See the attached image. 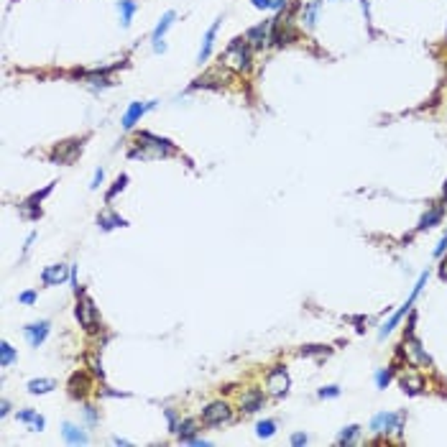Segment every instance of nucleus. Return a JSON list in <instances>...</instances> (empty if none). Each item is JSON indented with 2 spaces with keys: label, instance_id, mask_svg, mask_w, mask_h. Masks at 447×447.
<instances>
[{
  "label": "nucleus",
  "instance_id": "f257e3e1",
  "mask_svg": "<svg viewBox=\"0 0 447 447\" xmlns=\"http://www.w3.org/2000/svg\"><path fill=\"white\" fill-rule=\"evenodd\" d=\"M225 64L238 69V72H245L251 67V44L245 39H235L227 49H225Z\"/></svg>",
  "mask_w": 447,
  "mask_h": 447
},
{
  "label": "nucleus",
  "instance_id": "f03ea898",
  "mask_svg": "<svg viewBox=\"0 0 447 447\" xmlns=\"http://www.w3.org/2000/svg\"><path fill=\"white\" fill-rule=\"evenodd\" d=\"M401 419L404 414H391V412H381L371 419V430L373 432H399L401 430Z\"/></svg>",
  "mask_w": 447,
  "mask_h": 447
},
{
  "label": "nucleus",
  "instance_id": "7ed1b4c3",
  "mask_svg": "<svg viewBox=\"0 0 447 447\" xmlns=\"http://www.w3.org/2000/svg\"><path fill=\"white\" fill-rule=\"evenodd\" d=\"M77 319L84 330H97V309L87 297H82L77 301Z\"/></svg>",
  "mask_w": 447,
  "mask_h": 447
},
{
  "label": "nucleus",
  "instance_id": "20e7f679",
  "mask_svg": "<svg viewBox=\"0 0 447 447\" xmlns=\"http://www.w3.org/2000/svg\"><path fill=\"white\" fill-rule=\"evenodd\" d=\"M271 28H274V18H271V21H263V23H258V26H253V28L248 31L245 41H248L251 46H256V49H263V44L271 41Z\"/></svg>",
  "mask_w": 447,
  "mask_h": 447
},
{
  "label": "nucleus",
  "instance_id": "39448f33",
  "mask_svg": "<svg viewBox=\"0 0 447 447\" xmlns=\"http://www.w3.org/2000/svg\"><path fill=\"white\" fill-rule=\"evenodd\" d=\"M79 149H82L79 141H64V144H59L57 149L51 151V161L54 164H72L79 156Z\"/></svg>",
  "mask_w": 447,
  "mask_h": 447
},
{
  "label": "nucleus",
  "instance_id": "423d86ee",
  "mask_svg": "<svg viewBox=\"0 0 447 447\" xmlns=\"http://www.w3.org/2000/svg\"><path fill=\"white\" fill-rule=\"evenodd\" d=\"M266 388L274 396H284L289 391V376H287V371L284 368H274V371L269 373V378H266Z\"/></svg>",
  "mask_w": 447,
  "mask_h": 447
},
{
  "label": "nucleus",
  "instance_id": "0eeeda50",
  "mask_svg": "<svg viewBox=\"0 0 447 447\" xmlns=\"http://www.w3.org/2000/svg\"><path fill=\"white\" fill-rule=\"evenodd\" d=\"M230 417H233V414H230V406L223 404V401H215V404H210V406L202 412L205 424H223V422H227Z\"/></svg>",
  "mask_w": 447,
  "mask_h": 447
},
{
  "label": "nucleus",
  "instance_id": "6e6552de",
  "mask_svg": "<svg viewBox=\"0 0 447 447\" xmlns=\"http://www.w3.org/2000/svg\"><path fill=\"white\" fill-rule=\"evenodd\" d=\"M153 105H156V102H131V105H128V110H126V115H123V128H126V131H131V128H133V126H136V123H138V120H141V118L149 113Z\"/></svg>",
  "mask_w": 447,
  "mask_h": 447
},
{
  "label": "nucleus",
  "instance_id": "1a4fd4ad",
  "mask_svg": "<svg viewBox=\"0 0 447 447\" xmlns=\"http://www.w3.org/2000/svg\"><path fill=\"white\" fill-rule=\"evenodd\" d=\"M174 18H176L174 10H169V13H164L161 21L156 23V28H153V51H166V44H164L161 39H164V33L169 31V26L174 23Z\"/></svg>",
  "mask_w": 447,
  "mask_h": 447
},
{
  "label": "nucleus",
  "instance_id": "9d476101",
  "mask_svg": "<svg viewBox=\"0 0 447 447\" xmlns=\"http://www.w3.org/2000/svg\"><path fill=\"white\" fill-rule=\"evenodd\" d=\"M69 274H72V271H69L64 263H54V266H46V269H44L41 281H44V287H57V284H62Z\"/></svg>",
  "mask_w": 447,
  "mask_h": 447
},
{
  "label": "nucleus",
  "instance_id": "9b49d317",
  "mask_svg": "<svg viewBox=\"0 0 447 447\" xmlns=\"http://www.w3.org/2000/svg\"><path fill=\"white\" fill-rule=\"evenodd\" d=\"M46 335H49V322H36V325H28L26 327V337H28V343L33 348H39L46 340Z\"/></svg>",
  "mask_w": 447,
  "mask_h": 447
},
{
  "label": "nucleus",
  "instance_id": "f8f14e48",
  "mask_svg": "<svg viewBox=\"0 0 447 447\" xmlns=\"http://www.w3.org/2000/svg\"><path fill=\"white\" fill-rule=\"evenodd\" d=\"M220 21H223V18H220ZM220 21H215V23L210 26V31L205 33V41H202V49H200V64H202V62H207V59H210V54H212V44H215V36H218Z\"/></svg>",
  "mask_w": 447,
  "mask_h": 447
},
{
  "label": "nucleus",
  "instance_id": "ddd939ff",
  "mask_svg": "<svg viewBox=\"0 0 447 447\" xmlns=\"http://www.w3.org/2000/svg\"><path fill=\"white\" fill-rule=\"evenodd\" d=\"M401 386H404V391H409V394H419V391L424 388V378H422L419 373L406 371L401 376Z\"/></svg>",
  "mask_w": 447,
  "mask_h": 447
},
{
  "label": "nucleus",
  "instance_id": "4468645a",
  "mask_svg": "<svg viewBox=\"0 0 447 447\" xmlns=\"http://www.w3.org/2000/svg\"><path fill=\"white\" fill-rule=\"evenodd\" d=\"M261 404H263V394L261 391H248L245 396H240V406L245 412H258Z\"/></svg>",
  "mask_w": 447,
  "mask_h": 447
},
{
  "label": "nucleus",
  "instance_id": "2eb2a0df",
  "mask_svg": "<svg viewBox=\"0 0 447 447\" xmlns=\"http://www.w3.org/2000/svg\"><path fill=\"white\" fill-rule=\"evenodd\" d=\"M62 435H64V440H67L69 445H84V442H87V435H84L79 427H75V424H64V427H62Z\"/></svg>",
  "mask_w": 447,
  "mask_h": 447
},
{
  "label": "nucleus",
  "instance_id": "dca6fc26",
  "mask_svg": "<svg viewBox=\"0 0 447 447\" xmlns=\"http://www.w3.org/2000/svg\"><path fill=\"white\" fill-rule=\"evenodd\" d=\"M406 353H409V355H412V358H414L417 363H424V366L430 363V355H427V353L422 350L419 340H414V337H409V340H406Z\"/></svg>",
  "mask_w": 447,
  "mask_h": 447
},
{
  "label": "nucleus",
  "instance_id": "f3484780",
  "mask_svg": "<svg viewBox=\"0 0 447 447\" xmlns=\"http://www.w3.org/2000/svg\"><path fill=\"white\" fill-rule=\"evenodd\" d=\"M118 8H120V21H123V26H131V18H133V13L138 10L136 0H118Z\"/></svg>",
  "mask_w": 447,
  "mask_h": 447
},
{
  "label": "nucleus",
  "instance_id": "a211bd4d",
  "mask_svg": "<svg viewBox=\"0 0 447 447\" xmlns=\"http://www.w3.org/2000/svg\"><path fill=\"white\" fill-rule=\"evenodd\" d=\"M51 388H57V381H51V378H36V381L28 383L31 394H49Z\"/></svg>",
  "mask_w": 447,
  "mask_h": 447
},
{
  "label": "nucleus",
  "instance_id": "6ab92c4d",
  "mask_svg": "<svg viewBox=\"0 0 447 447\" xmlns=\"http://www.w3.org/2000/svg\"><path fill=\"white\" fill-rule=\"evenodd\" d=\"M176 435H179L182 442H192L194 435H197V424H194L192 419H187V422H182V424L176 427Z\"/></svg>",
  "mask_w": 447,
  "mask_h": 447
},
{
  "label": "nucleus",
  "instance_id": "aec40b11",
  "mask_svg": "<svg viewBox=\"0 0 447 447\" xmlns=\"http://www.w3.org/2000/svg\"><path fill=\"white\" fill-rule=\"evenodd\" d=\"M97 223H100V227H102V230H113V227H118V225L123 227V225H126V220H123L120 215H115V212H110V215H105V212H102V215L97 218Z\"/></svg>",
  "mask_w": 447,
  "mask_h": 447
},
{
  "label": "nucleus",
  "instance_id": "412c9836",
  "mask_svg": "<svg viewBox=\"0 0 447 447\" xmlns=\"http://www.w3.org/2000/svg\"><path fill=\"white\" fill-rule=\"evenodd\" d=\"M442 220V207H432L424 218H422V223H419V230H427V227H435V225Z\"/></svg>",
  "mask_w": 447,
  "mask_h": 447
},
{
  "label": "nucleus",
  "instance_id": "4be33fe9",
  "mask_svg": "<svg viewBox=\"0 0 447 447\" xmlns=\"http://www.w3.org/2000/svg\"><path fill=\"white\" fill-rule=\"evenodd\" d=\"M69 394H72V396H84V394H87V378H84V376H79V373L72 376V381H69Z\"/></svg>",
  "mask_w": 447,
  "mask_h": 447
},
{
  "label": "nucleus",
  "instance_id": "5701e85b",
  "mask_svg": "<svg viewBox=\"0 0 447 447\" xmlns=\"http://www.w3.org/2000/svg\"><path fill=\"white\" fill-rule=\"evenodd\" d=\"M319 5H322V0H314V3H309V5L304 8V15H301V18H304V23H307V26H314Z\"/></svg>",
  "mask_w": 447,
  "mask_h": 447
},
{
  "label": "nucleus",
  "instance_id": "b1692460",
  "mask_svg": "<svg viewBox=\"0 0 447 447\" xmlns=\"http://www.w3.org/2000/svg\"><path fill=\"white\" fill-rule=\"evenodd\" d=\"M13 361H15V350H13L8 343H3V348H0V366H3V368H8Z\"/></svg>",
  "mask_w": 447,
  "mask_h": 447
},
{
  "label": "nucleus",
  "instance_id": "393cba45",
  "mask_svg": "<svg viewBox=\"0 0 447 447\" xmlns=\"http://www.w3.org/2000/svg\"><path fill=\"white\" fill-rule=\"evenodd\" d=\"M274 432H276V422H271V419L258 422V427H256V435H258V437H271Z\"/></svg>",
  "mask_w": 447,
  "mask_h": 447
},
{
  "label": "nucleus",
  "instance_id": "a878e982",
  "mask_svg": "<svg viewBox=\"0 0 447 447\" xmlns=\"http://www.w3.org/2000/svg\"><path fill=\"white\" fill-rule=\"evenodd\" d=\"M126 184H128V176H126V174H120V176H118V182L113 184V189H110V192L105 194V200L110 202V200H113V197H115L118 192H123V189H126Z\"/></svg>",
  "mask_w": 447,
  "mask_h": 447
},
{
  "label": "nucleus",
  "instance_id": "bb28decb",
  "mask_svg": "<svg viewBox=\"0 0 447 447\" xmlns=\"http://www.w3.org/2000/svg\"><path fill=\"white\" fill-rule=\"evenodd\" d=\"M358 435H361V427H348V430H345V432L337 437V442H340V445H350V442H353Z\"/></svg>",
  "mask_w": 447,
  "mask_h": 447
},
{
  "label": "nucleus",
  "instance_id": "cd10ccee",
  "mask_svg": "<svg viewBox=\"0 0 447 447\" xmlns=\"http://www.w3.org/2000/svg\"><path fill=\"white\" fill-rule=\"evenodd\" d=\"M317 353H327L325 345H309V348H301V355H317Z\"/></svg>",
  "mask_w": 447,
  "mask_h": 447
},
{
  "label": "nucleus",
  "instance_id": "c85d7f7f",
  "mask_svg": "<svg viewBox=\"0 0 447 447\" xmlns=\"http://www.w3.org/2000/svg\"><path fill=\"white\" fill-rule=\"evenodd\" d=\"M36 417H39V414H36L33 409H23V412L18 414V419H21V422H31V424H33V419H36Z\"/></svg>",
  "mask_w": 447,
  "mask_h": 447
},
{
  "label": "nucleus",
  "instance_id": "c756f323",
  "mask_svg": "<svg viewBox=\"0 0 447 447\" xmlns=\"http://www.w3.org/2000/svg\"><path fill=\"white\" fill-rule=\"evenodd\" d=\"M376 381H378V386H381V388H386V386H388V381H391V371H378Z\"/></svg>",
  "mask_w": 447,
  "mask_h": 447
},
{
  "label": "nucleus",
  "instance_id": "7c9ffc66",
  "mask_svg": "<svg viewBox=\"0 0 447 447\" xmlns=\"http://www.w3.org/2000/svg\"><path fill=\"white\" fill-rule=\"evenodd\" d=\"M337 394H340V388H337V386H327V388H322V391H319V396H322V399H332V396H337Z\"/></svg>",
  "mask_w": 447,
  "mask_h": 447
},
{
  "label": "nucleus",
  "instance_id": "2f4dec72",
  "mask_svg": "<svg viewBox=\"0 0 447 447\" xmlns=\"http://www.w3.org/2000/svg\"><path fill=\"white\" fill-rule=\"evenodd\" d=\"M102 179H105V171H102V169H97V171H95V179H92V184H90V187H92V189H97V187L102 184Z\"/></svg>",
  "mask_w": 447,
  "mask_h": 447
},
{
  "label": "nucleus",
  "instance_id": "473e14b6",
  "mask_svg": "<svg viewBox=\"0 0 447 447\" xmlns=\"http://www.w3.org/2000/svg\"><path fill=\"white\" fill-rule=\"evenodd\" d=\"M166 419H169V427H171V432H176V414H174V409H166Z\"/></svg>",
  "mask_w": 447,
  "mask_h": 447
},
{
  "label": "nucleus",
  "instance_id": "72a5a7b5",
  "mask_svg": "<svg viewBox=\"0 0 447 447\" xmlns=\"http://www.w3.org/2000/svg\"><path fill=\"white\" fill-rule=\"evenodd\" d=\"M18 299H21L23 304H33V301H36V294H33V292H23Z\"/></svg>",
  "mask_w": 447,
  "mask_h": 447
},
{
  "label": "nucleus",
  "instance_id": "f704fd0d",
  "mask_svg": "<svg viewBox=\"0 0 447 447\" xmlns=\"http://www.w3.org/2000/svg\"><path fill=\"white\" fill-rule=\"evenodd\" d=\"M271 3H274V0H253V5H256L258 10H266V8H271Z\"/></svg>",
  "mask_w": 447,
  "mask_h": 447
},
{
  "label": "nucleus",
  "instance_id": "c9c22d12",
  "mask_svg": "<svg viewBox=\"0 0 447 447\" xmlns=\"http://www.w3.org/2000/svg\"><path fill=\"white\" fill-rule=\"evenodd\" d=\"M445 251H447V235H445V238H442V240H440V245L435 248V256H442Z\"/></svg>",
  "mask_w": 447,
  "mask_h": 447
},
{
  "label": "nucleus",
  "instance_id": "e433bc0d",
  "mask_svg": "<svg viewBox=\"0 0 447 447\" xmlns=\"http://www.w3.org/2000/svg\"><path fill=\"white\" fill-rule=\"evenodd\" d=\"M84 417H87L90 422H97V412H95L92 406H87V409H84Z\"/></svg>",
  "mask_w": 447,
  "mask_h": 447
},
{
  "label": "nucleus",
  "instance_id": "4c0bfd02",
  "mask_svg": "<svg viewBox=\"0 0 447 447\" xmlns=\"http://www.w3.org/2000/svg\"><path fill=\"white\" fill-rule=\"evenodd\" d=\"M292 445H307V435H294L292 437Z\"/></svg>",
  "mask_w": 447,
  "mask_h": 447
},
{
  "label": "nucleus",
  "instance_id": "58836bf2",
  "mask_svg": "<svg viewBox=\"0 0 447 447\" xmlns=\"http://www.w3.org/2000/svg\"><path fill=\"white\" fill-rule=\"evenodd\" d=\"M44 424H46V422H44V417H36V419H33V430H39V432H41V430H44Z\"/></svg>",
  "mask_w": 447,
  "mask_h": 447
},
{
  "label": "nucleus",
  "instance_id": "ea45409f",
  "mask_svg": "<svg viewBox=\"0 0 447 447\" xmlns=\"http://www.w3.org/2000/svg\"><path fill=\"white\" fill-rule=\"evenodd\" d=\"M440 276H442V279H447V258L442 261V266H440Z\"/></svg>",
  "mask_w": 447,
  "mask_h": 447
},
{
  "label": "nucleus",
  "instance_id": "a19ab883",
  "mask_svg": "<svg viewBox=\"0 0 447 447\" xmlns=\"http://www.w3.org/2000/svg\"><path fill=\"white\" fill-rule=\"evenodd\" d=\"M284 5H287V0H274V3H271V8H276V10L284 8Z\"/></svg>",
  "mask_w": 447,
  "mask_h": 447
},
{
  "label": "nucleus",
  "instance_id": "79ce46f5",
  "mask_svg": "<svg viewBox=\"0 0 447 447\" xmlns=\"http://www.w3.org/2000/svg\"><path fill=\"white\" fill-rule=\"evenodd\" d=\"M445 194H447V184H445Z\"/></svg>",
  "mask_w": 447,
  "mask_h": 447
}]
</instances>
